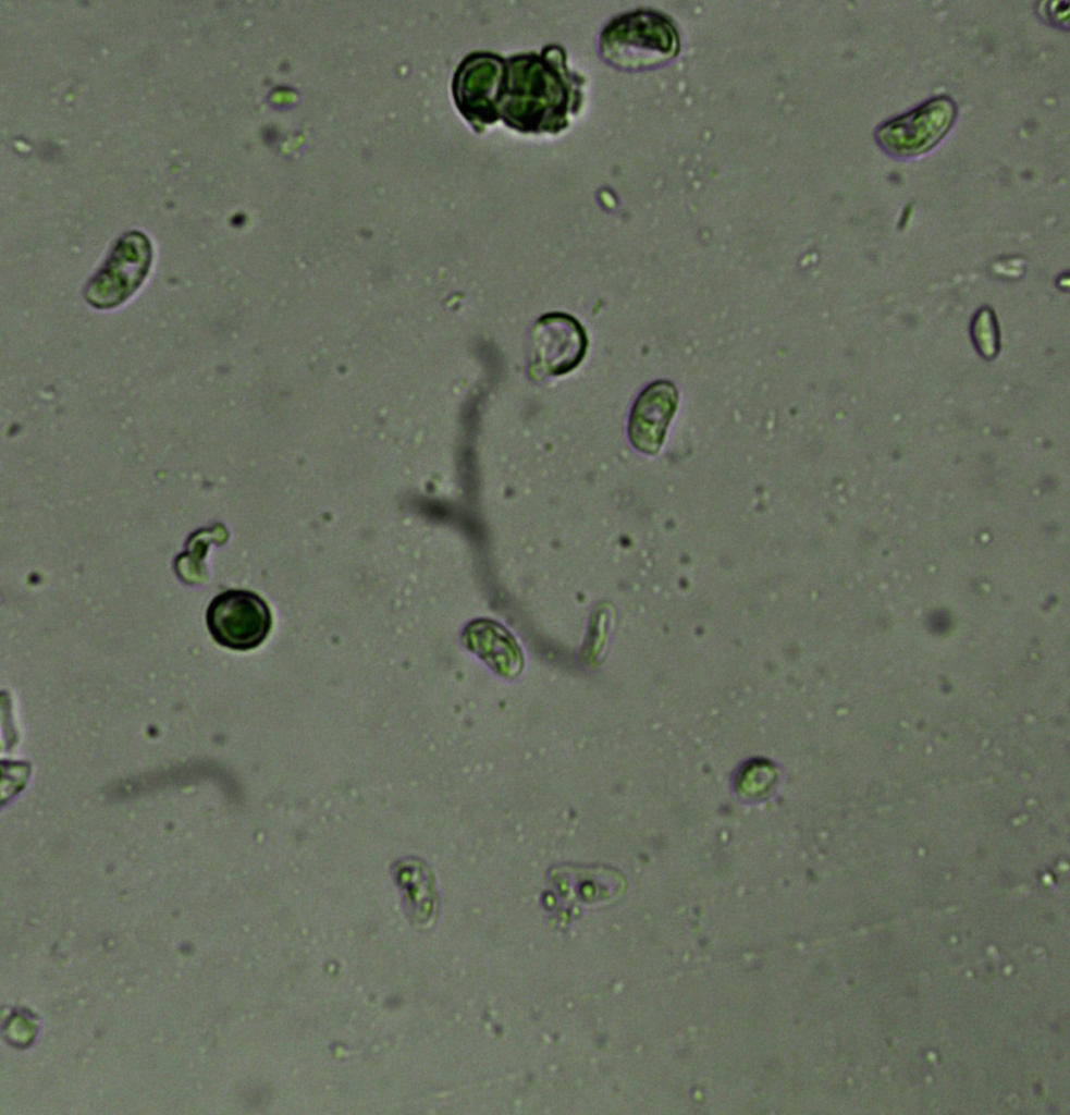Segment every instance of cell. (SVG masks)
<instances>
[{
    "label": "cell",
    "mask_w": 1070,
    "mask_h": 1115,
    "mask_svg": "<svg viewBox=\"0 0 1070 1115\" xmlns=\"http://www.w3.org/2000/svg\"><path fill=\"white\" fill-rule=\"evenodd\" d=\"M955 105L945 97L933 99L880 128L878 140L891 154L913 156L932 147L947 132Z\"/></svg>",
    "instance_id": "7"
},
{
    "label": "cell",
    "mask_w": 1070,
    "mask_h": 1115,
    "mask_svg": "<svg viewBox=\"0 0 1070 1115\" xmlns=\"http://www.w3.org/2000/svg\"><path fill=\"white\" fill-rule=\"evenodd\" d=\"M974 336L976 338L977 345L982 354L991 356L996 351V329L993 317L989 316V311H983L980 314L974 326Z\"/></svg>",
    "instance_id": "9"
},
{
    "label": "cell",
    "mask_w": 1070,
    "mask_h": 1115,
    "mask_svg": "<svg viewBox=\"0 0 1070 1115\" xmlns=\"http://www.w3.org/2000/svg\"><path fill=\"white\" fill-rule=\"evenodd\" d=\"M679 49L678 32L664 14L638 9L612 19L601 30L599 51L611 65L642 70L673 59Z\"/></svg>",
    "instance_id": "2"
},
{
    "label": "cell",
    "mask_w": 1070,
    "mask_h": 1115,
    "mask_svg": "<svg viewBox=\"0 0 1070 1115\" xmlns=\"http://www.w3.org/2000/svg\"><path fill=\"white\" fill-rule=\"evenodd\" d=\"M505 58L492 51H472L453 75V99L463 118L478 133L500 121L496 102Z\"/></svg>",
    "instance_id": "4"
},
{
    "label": "cell",
    "mask_w": 1070,
    "mask_h": 1115,
    "mask_svg": "<svg viewBox=\"0 0 1070 1115\" xmlns=\"http://www.w3.org/2000/svg\"><path fill=\"white\" fill-rule=\"evenodd\" d=\"M585 83L569 69L561 45L512 54L505 58L500 84L499 118L520 133H559L580 111Z\"/></svg>",
    "instance_id": "1"
},
{
    "label": "cell",
    "mask_w": 1070,
    "mask_h": 1115,
    "mask_svg": "<svg viewBox=\"0 0 1070 1115\" xmlns=\"http://www.w3.org/2000/svg\"><path fill=\"white\" fill-rule=\"evenodd\" d=\"M677 404L678 391L667 380L655 381L639 394L628 422V436L637 450L648 454L660 450Z\"/></svg>",
    "instance_id": "8"
},
{
    "label": "cell",
    "mask_w": 1070,
    "mask_h": 1115,
    "mask_svg": "<svg viewBox=\"0 0 1070 1115\" xmlns=\"http://www.w3.org/2000/svg\"><path fill=\"white\" fill-rule=\"evenodd\" d=\"M150 261L151 247L146 236L138 232L124 235L88 283L87 302L97 308L122 303L145 279Z\"/></svg>",
    "instance_id": "6"
},
{
    "label": "cell",
    "mask_w": 1070,
    "mask_h": 1115,
    "mask_svg": "<svg viewBox=\"0 0 1070 1115\" xmlns=\"http://www.w3.org/2000/svg\"><path fill=\"white\" fill-rule=\"evenodd\" d=\"M206 623L219 645L245 651L265 641L271 629L272 616L266 601L255 592L231 589L211 600Z\"/></svg>",
    "instance_id": "3"
},
{
    "label": "cell",
    "mask_w": 1070,
    "mask_h": 1115,
    "mask_svg": "<svg viewBox=\"0 0 1070 1115\" xmlns=\"http://www.w3.org/2000/svg\"><path fill=\"white\" fill-rule=\"evenodd\" d=\"M588 339L582 326L564 313L540 317L530 333L529 375L534 380L566 373L582 360Z\"/></svg>",
    "instance_id": "5"
}]
</instances>
